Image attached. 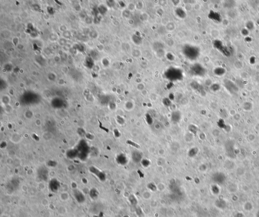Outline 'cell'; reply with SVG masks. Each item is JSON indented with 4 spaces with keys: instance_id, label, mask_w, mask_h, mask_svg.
Segmentation results:
<instances>
[{
    "instance_id": "4",
    "label": "cell",
    "mask_w": 259,
    "mask_h": 217,
    "mask_svg": "<svg viewBox=\"0 0 259 217\" xmlns=\"http://www.w3.org/2000/svg\"><path fill=\"white\" fill-rule=\"evenodd\" d=\"M191 71L193 74L196 76H202L205 74V68L199 64H196L193 65L191 68Z\"/></svg>"
},
{
    "instance_id": "29",
    "label": "cell",
    "mask_w": 259,
    "mask_h": 217,
    "mask_svg": "<svg viewBox=\"0 0 259 217\" xmlns=\"http://www.w3.org/2000/svg\"><path fill=\"white\" fill-rule=\"evenodd\" d=\"M126 108H127L128 110H131L134 107V105L132 102H127L126 104Z\"/></svg>"
},
{
    "instance_id": "25",
    "label": "cell",
    "mask_w": 259,
    "mask_h": 217,
    "mask_svg": "<svg viewBox=\"0 0 259 217\" xmlns=\"http://www.w3.org/2000/svg\"><path fill=\"white\" fill-rule=\"evenodd\" d=\"M132 40H133V42L136 45H140L142 43V41L139 38V37L137 36L136 35H134L132 36Z\"/></svg>"
},
{
    "instance_id": "16",
    "label": "cell",
    "mask_w": 259,
    "mask_h": 217,
    "mask_svg": "<svg viewBox=\"0 0 259 217\" xmlns=\"http://www.w3.org/2000/svg\"><path fill=\"white\" fill-rule=\"evenodd\" d=\"M128 200L132 206H136L138 204V200L134 195H130L128 198Z\"/></svg>"
},
{
    "instance_id": "17",
    "label": "cell",
    "mask_w": 259,
    "mask_h": 217,
    "mask_svg": "<svg viewBox=\"0 0 259 217\" xmlns=\"http://www.w3.org/2000/svg\"><path fill=\"white\" fill-rule=\"evenodd\" d=\"M175 12H176V15L181 18H182V19L184 18L186 16V14L185 12L182 8H177L175 10Z\"/></svg>"
},
{
    "instance_id": "11",
    "label": "cell",
    "mask_w": 259,
    "mask_h": 217,
    "mask_svg": "<svg viewBox=\"0 0 259 217\" xmlns=\"http://www.w3.org/2000/svg\"><path fill=\"white\" fill-rule=\"evenodd\" d=\"M181 119V113L179 111H175L171 114V120L174 123L179 122Z\"/></svg>"
},
{
    "instance_id": "31",
    "label": "cell",
    "mask_w": 259,
    "mask_h": 217,
    "mask_svg": "<svg viewBox=\"0 0 259 217\" xmlns=\"http://www.w3.org/2000/svg\"><path fill=\"white\" fill-rule=\"evenodd\" d=\"M246 26L247 28L249 30H252L254 28V23L252 22H247L246 24Z\"/></svg>"
},
{
    "instance_id": "7",
    "label": "cell",
    "mask_w": 259,
    "mask_h": 217,
    "mask_svg": "<svg viewBox=\"0 0 259 217\" xmlns=\"http://www.w3.org/2000/svg\"><path fill=\"white\" fill-rule=\"evenodd\" d=\"M74 196L76 200L79 203H82L86 200L85 195L79 190L75 189L74 191Z\"/></svg>"
},
{
    "instance_id": "12",
    "label": "cell",
    "mask_w": 259,
    "mask_h": 217,
    "mask_svg": "<svg viewBox=\"0 0 259 217\" xmlns=\"http://www.w3.org/2000/svg\"><path fill=\"white\" fill-rule=\"evenodd\" d=\"M209 17L211 19H213L215 22H220L222 21V17L219 12L212 11L210 12Z\"/></svg>"
},
{
    "instance_id": "36",
    "label": "cell",
    "mask_w": 259,
    "mask_h": 217,
    "mask_svg": "<svg viewBox=\"0 0 259 217\" xmlns=\"http://www.w3.org/2000/svg\"><path fill=\"white\" fill-rule=\"evenodd\" d=\"M9 217L7 216H6V215H3V216H2V217Z\"/></svg>"
},
{
    "instance_id": "21",
    "label": "cell",
    "mask_w": 259,
    "mask_h": 217,
    "mask_svg": "<svg viewBox=\"0 0 259 217\" xmlns=\"http://www.w3.org/2000/svg\"><path fill=\"white\" fill-rule=\"evenodd\" d=\"M60 197L61 200L62 201H66L69 198V195L68 193L64 192L60 194Z\"/></svg>"
},
{
    "instance_id": "1",
    "label": "cell",
    "mask_w": 259,
    "mask_h": 217,
    "mask_svg": "<svg viewBox=\"0 0 259 217\" xmlns=\"http://www.w3.org/2000/svg\"><path fill=\"white\" fill-rule=\"evenodd\" d=\"M183 52L185 56L190 60H195L199 56V49L195 46L186 45L183 48Z\"/></svg>"
},
{
    "instance_id": "26",
    "label": "cell",
    "mask_w": 259,
    "mask_h": 217,
    "mask_svg": "<svg viewBox=\"0 0 259 217\" xmlns=\"http://www.w3.org/2000/svg\"><path fill=\"white\" fill-rule=\"evenodd\" d=\"M127 144L129 145H131L132 146H133V147H135V148H136L137 149L138 148H140V146L139 145H138L137 143H136L135 142H134L133 141H130V140H128L127 142H126Z\"/></svg>"
},
{
    "instance_id": "8",
    "label": "cell",
    "mask_w": 259,
    "mask_h": 217,
    "mask_svg": "<svg viewBox=\"0 0 259 217\" xmlns=\"http://www.w3.org/2000/svg\"><path fill=\"white\" fill-rule=\"evenodd\" d=\"M131 158L133 161L135 163L141 162L143 159L142 153L138 151H134L132 152Z\"/></svg>"
},
{
    "instance_id": "28",
    "label": "cell",
    "mask_w": 259,
    "mask_h": 217,
    "mask_svg": "<svg viewBox=\"0 0 259 217\" xmlns=\"http://www.w3.org/2000/svg\"><path fill=\"white\" fill-rule=\"evenodd\" d=\"M146 121L147 124L149 125H151L153 123V119L151 116L148 114L146 115Z\"/></svg>"
},
{
    "instance_id": "14",
    "label": "cell",
    "mask_w": 259,
    "mask_h": 217,
    "mask_svg": "<svg viewBox=\"0 0 259 217\" xmlns=\"http://www.w3.org/2000/svg\"><path fill=\"white\" fill-rule=\"evenodd\" d=\"M215 205L217 208L220 209H224L226 207L227 204L225 200L223 199H219L216 201Z\"/></svg>"
},
{
    "instance_id": "6",
    "label": "cell",
    "mask_w": 259,
    "mask_h": 217,
    "mask_svg": "<svg viewBox=\"0 0 259 217\" xmlns=\"http://www.w3.org/2000/svg\"><path fill=\"white\" fill-rule=\"evenodd\" d=\"M224 84L226 88L232 93H236L238 91V88L235 84L229 80H226L224 82Z\"/></svg>"
},
{
    "instance_id": "20",
    "label": "cell",
    "mask_w": 259,
    "mask_h": 217,
    "mask_svg": "<svg viewBox=\"0 0 259 217\" xmlns=\"http://www.w3.org/2000/svg\"><path fill=\"white\" fill-rule=\"evenodd\" d=\"M90 195L93 199H95L98 198L99 193L98 192V191L96 189H92L90 192Z\"/></svg>"
},
{
    "instance_id": "23",
    "label": "cell",
    "mask_w": 259,
    "mask_h": 217,
    "mask_svg": "<svg viewBox=\"0 0 259 217\" xmlns=\"http://www.w3.org/2000/svg\"><path fill=\"white\" fill-rule=\"evenodd\" d=\"M147 188L152 191H156L157 190V187L156 184L153 183H150L147 185Z\"/></svg>"
},
{
    "instance_id": "33",
    "label": "cell",
    "mask_w": 259,
    "mask_h": 217,
    "mask_svg": "<svg viewBox=\"0 0 259 217\" xmlns=\"http://www.w3.org/2000/svg\"><path fill=\"white\" fill-rule=\"evenodd\" d=\"M136 212L137 215L139 217H143L144 216V214H143V213L142 212V210L139 207H138L136 209Z\"/></svg>"
},
{
    "instance_id": "32",
    "label": "cell",
    "mask_w": 259,
    "mask_h": 217,
    "mask_svg": "<svg viewBox=\"0 0 259 217\" xmlns=\"http://www.w3.org/2000/svg\"><path fill=\"white\" fill-rule=\"evenodd\" d=\"M189 130L190 132L193 134H195L197 132V127L194 125H191L189 126Z\"/></svg>"
},
{
    "instance_id": "2",
    "label": "cell",
    "mask_w": 259,
    "mask_h": 217,
    "mask_svg": "<svg viewBox=\"0 0 259 217\" xmlns=\"http://www.w3.org/2000/svg\"><path fill=\"white\" fill-rule=\"evenodd\" d=\"M167 78L171 80H178L182 77V74L179 69L176 68H169L165 73Z\"/></svg>"
},
{
    "instance_id": "22",
    "label": "cell",
    "mask_w": 259,
    "mask_h": 217,
    "mask_svg": "<svg viewBox=\"0 0 259 217\" xmlns=\"http://www.w3.org/2000/svg\"><path fill=\"white\" fill-rule=\"evenodd\" d=\"M141 163L142 166L144 167H148L150 164V161L148 159H146V158H143L142 160Z\"/></svg>"
},
{
    "instance_id": "13",
    "label": "cell",
    "mask_w": 259,
    "mask_h": 217,
    "mask_svg": "<svg viewBox=\"0 0 259 217\" xmlns=\"http://www.w3.org/2000/svg\"><path fill=\"white\" fill-rule=\"evenodd\" d=\"M101 209L102 205L99 203H95L91 208V212L95 214H98L101 211Z\"/></svg>"
},
{
    "instance_id": "9",
    "label": "cell",
    "mask_w": 259,
    "mask_h": 217,
    "mask_svg": "<svg viewBox=\"0 0 259 217\" xmlns=\"http://www.w3.org/2000/svg\"><path fill=\"white\" fill-rule=\"evenodd\" d=\"M117 163L121 165H125L128 163V158L126 155L121 153L118 155L116 159Z\"/></svg>"
},
{
    "instance_id": "15",
    "label": "cell",
    "mask_w": 259,
    "mask_h": 217,
    "mask_svg": "<svg viewBox=\"0 0 259 217\" xmlns=\"http://www.w3.org/2000/svg\"><path fill=\"white\" fill-rule=\"evenodd\" d=\"M199 153V149L196 147L191 148L188 152V155L190 158H193L197 155Z\"/></svg>"
},
{
    "instance_id": "37",
    "label": "cell",
    "mask_w": 259,
    "mask_h": 217,
    "mask_svg": "<svg viewBox=\"0 0 259 217\" xmlns=\"http://www.w3.org/2000/svg\"><path fill=\"white\" fill-rule=\"evenodd\" d=\"M124 217H129V216H125Z\"/></svg>"
},
{
    "instance_id": "3",
    "label": "cell",
    "mask_w": 259,
    "mask_h": 217,
    "mask_svg": "<svg viewBox=\"0 0 259 217\" xmlns=\"http://www.w3.org/2000/svg\"><path fill=\"white\" fill-rule=\"evenodd\" d=\"M214 46L216 48L219 50L222 53L226 56H229L231 54L230 51L228 49V48L224 46L222 42L220 41H216L214 42Z\"/></svg>"
},
{
    "instance_id": "5",
    "label": "cell",
    "mask_w": 259,
    "mask_h": 217,
    "mask_svg": "<svg viewBox=\"0 0 259 217\" xmlns=\"http://www.w3.org/2000/svg\"><path fill=\"white\" fill-rule=\"evenodd\" d=\"M212 180L214 182L218 184H222L225 181L226 176L222 173H216L212 176Z\"/></svg>"
},
{
    "instance_id": "27",
    "label": "cell",
    "mask_w": 259,
    "mask_h": 217,
    "mask_svg": "<svg viewBox=\"0 0 259 217\" xmlns=\"http://www.w3.org/2000/svg\"><path fill=\"white\" fill-rule=\"evenodd\" d=\"M162 103L163 104V105L167 107H169L171 105H172V102L168 98H164L163 101H162Z\"/></svg>"
},
{
    "instance_id": "10",
    "label": "cell",
    "mask_w": 259,
    "mask_h": 217,
    "mask_svg": "<svg viewBox=\"0 0 259 217\" xmlns=\"http://www.w3.org/2000/svg\"><path fill=\"white\" fill-rule=\"evenodd\" d=\"M49 187L50 190L53 192H57L60 187V183L56 179H53L51 181L49 184Z\"/></svg>"
},
{
    "instance_id": "19",
    "label": "cell",
    "mask_w": 259,
    "mask_h": 217,
    "mask_svg": "<svg viewBox=\"0 0 259 217\" xmlns=\"http://www.w3.org/2000/svg\"><path fill=\"white\" fill-rule=\"evenodd\" d=\"M48 174V172L45 169H41L39 171V175L40 177L43 180H46L47 178Z\"/></svg>"
},
{
    "instance_id": "34",
    "label": "cell",
    "mask_w": 259,
    "mask_h": 217,
    "mask_svg": "<svg viewBox=\"0 0 259 217\" xmlns=\"http://www.w3.org/2000/svg\"><path fill=\"white\" fill-rule=\"evenodd\" d=\"M220 88L219 85L218 84H215L214 85H213L212 86H211V89H212V90L213 91H217L218 90H219Z\"/></svg>"
},
{
    "instance_id": "35",
    "label": "cell",
    "mask_w": 259,
    "mask_h": 217,
    "mask_svg": "<svg viewBox=\"0 0 259 217\" xmlns=\"http://www.w3.org/2000/svg\"><path fill=\"white\" fill-rule=\"evenodd\" d=\"M256 217H259V211H258L256 214Z\"/></svg>"
},
{
    "instance_id": "30",
    "label": "cell",
    "mask_w": 259,
    "mask_h": 217,
    "mask_svg": "<svg viewBox=\"0 0 259 217\" xmlns=\"http://www.w3.org/2000/svg\"><path fill=\"white\" fill-rule=\"evenodd\" d=\"M243 108L246 111H249L252 108V105L251 103H250L248 102H246L244 104Z\"/></svg>"
},
{
    "instance_id": "18",
    "label": "cell",
    "mask_w": 259,
    "mask_h": 217,
    "mask_svg": "<svg viewBox=\"0 0 259 217\" xmlns=\"http://www.w3.org/2000/svg\"><path fill=\"white\" fill-rule=\"evenodd\" d=\"M225 73H226L225 69L222 67H218L214 70L215 74L219 76H221L223 75Z\"/></svg>"
},
{
    "instance_id": "24",
    "label": "cell",
    "mask_w": 259,
    "mask_h": 217,
    "mask_svg": "<svg viewBox=\"0 0 259 217\" xmlns=\"http://www.w3.org/2000/svg\"><path fill=\"white\" fill-rule=\"evenodd\" d=\"M53 137V134L50 132H46L43 134V137L45 140H49L52 139Z\"/></svg>"
}]
</instances>
